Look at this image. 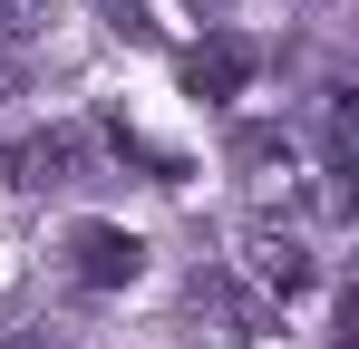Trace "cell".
Returning <instances> with one entry per match:
<instances>
[{
  "instance_id": "ba28073f",
  "label": "cell",
  "mask_w": 359,
  "mask_h": 349,
  "mask_svg": "<svg viewBox=\"0 0 359 349\" xmlns=\"http://www.w3.org/2000/svg\"><path fill=\"white\" fill-rule=\"evenodd\" d=\"M204 10H224V0H204Z\"/></svg>"
},
{
  "instance_id": "52a82bcc",
  "label": "cell",
  "mask_w": 359,
  "mask_h": 349,
  "mask_svg": "<svg viewBox=\"0 0 359 349\" xmlns=\"http://www.w3.org/2000/svg\"><path fill=\"white\" fill-rule=\"evenodd\" d=\"M10 349H59V340H10Z\"/></svg>"
},
{
  "instance_id": "8992f818",
  "label": "cell",
  "mask_w": 359,
  "mask_h": 349,
  "mask_svg": "<svg viewBox=\"0 0 359 349\" xmlns=\"http://www.w3.org/2000/svg\"><path fill=\"white\" fill-rule=\"evenodd\" d=\"M39 29H49V0H0V49L39 39Z\"/></svg>"
},
{
  "instance_id": "277c9868",
  "label": "cell",
  "mask_w": 359,
  "mask_h": 349,
  "mask_svg": "<svg viewBox=\"0 0 359 349\" xmlns=\"http://www.w3.org/2000/svg\"><path fill=\"white\" fill-rule=\"evenodd\" d=\"M10 165H20V184H78V174H88V136H78V126H49V136H29Z\"/></svg>"
},
{
  "instance_id": "30bf717a",
  "label": "cell",
  "mask_w": 359,
  "mask_h": 349,
  "mask_svg": "<svg viewBox=\"0 0 359 349\" xmlns=\"http://www.w3.org/2000/svg\"><path fill=\"white\" fill-rule=\"evenodd\" d=\"M0 242H10V233H0Z\"/></svg>"
},
{
  "instance_id": "7a4b0ae2",
  "label": "cell",
  "mask_w": 359,
  "mask_h": 349,
  "mask_svg": "<svg viewBox=\"0 0 359 349\" xmlns=\"http://www.w3.org/2000/svg\"><path fill=\"white\" fill-rule=\"evenodd\" d=\"M146 272V242L126 224H78L68 233V282H88V291H126Z\"/></svg>"
},
{
  "instance_id": "6da1fadb",
  "label": "cell",
  "mask_w": 359,
  "mask_h": 349,
  "mask_svg": "<svg viewBox=\"0 0 359 349\" xmlns=\"http://www.w3.org/2000/svg\"><path fill=\"white\" fill-rule=\"evenodd\" d=\"M233 272H243V291H252V301H292V291H311V272H320V262H311V242H301L282 214H252V224H243Z\"/></svg>"
},
{
  "instance_id": "3957f363",
  "label": "cell",
  "mask_w": 359,
  "mask_h": 349,
  "mask_svg": "<svg viewBox=\"0 0 359 349\" xmlns=\"http://www.w3.org/2000/svg\"><path fill=\"white\" fill-rule=\"evenodd\" d=\"M184 320H194V349H252V310H243L233 282H194Z\"/></svg>"
},
{
  "instance_id": "5b68a950",
  "label": "cell",
  "mask_w": 359,
  "mask_h": 349,
  "mask_svg": "<svg viewBox=\"0 0 359 349\" xmlns=\"http://www.w3.org/2000/svg\"><path fill=\"white\" fill-rule=\"evenodd\" d=\"M184 78H194V97H233L243 78H252V49H243V39H214V49L184 58Z\"/></svg>"
},
{
  "instance_id": "9c48e42d",
  "label": "cell",
  "mask_w": 359,
  "mask_h": 349,
  "mask_svg": "<svg viewBox=\"0 0 359 349\" xmlns=\"http://www.w3.org/2000/svg\"><path fill=\"white\" fill-rule=\"evenodd\" d=\"M0 88H10V68H0Z\"/></svg>"
}]
</instances>
